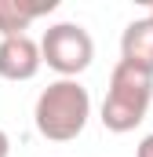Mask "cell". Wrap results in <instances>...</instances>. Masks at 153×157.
I'll list each match as a JSON object with an SVG mask.
<instances>
[{
	"mask_svg": "<svg viewBox=\"0 0 153 157\" xmlns=\"http://www.w3.org/2000/svg\"><path fill=\"white\" fill-rule=\"evenodd\" d=\"M40 55L58 77L76 80V73H84L95 59V40L80 22H55L40 37Z\"/></svg>",
	"mask_w": 153,
	"mask_h": 157,
	"instance_id": "3",
	"label": "cell"
},
{
	"mask_svg": "<svg viewBox=\"0 0 153 157\" xmlns=\"http://www.w3.org/2000/svg\"><path fill=\"white\" fill-rule=\"evenodd\" d=\"M58 0H0V40L4 37H26V29L40 15H51Z\"/></svg>",
	"mask_w": 153,
	"mask_h": 157,
	"instance_id": "5",
	"label": "cell"
},
{
	"mask_svg": "<svg viewBox=\"0 0 153 157\" xmlns=\"http://www.w3.org/2000/svg\"><path fill=\"white\" fill-rule=\"evenodd\" d=\"M40 66H44V55L29 33L0 40V77L4 80H33L40 73Z\"/></svg>",
	"mask_w": 153,
	"mask_h": 157,
	"instance_id": "4",
	"label": "cell"
},
{
	"mask_svg": "<svg viewBox=\"0 0 153 157\" xmlns=\"http://www.w3.org/2000/svg\"><path fill=\"white\" fill-rule=\"evenodd\" d=\"M146 18H153V4H150V7H146Z\"/></svg>",
	"mask_w": 153,
	"mask_h": 157,
	"instance_id": "9",
	"label": "cell"
},
{
	"mask_svg": "<svg viewBox=\"0 0 153 157\" xmlns=\"http://www.w3.org/2000/svg\"><path fill=\"white\" fill-rule=\"evenodd\" d=\"M150 102H153V73L120 59L113 66V73H110V91L102 99V124H106V132H113V135L135 132L146 121Z\"/></svg>",
	"mask_w": 153,
	"mask_h": 157,
	"instance_id": "2",
	"label": "cell"
},
{
	"mask_svg": "<svg viewBox=\"0 0 153 157\" xmlns=\"http://www.w3.org/2000/svg\"><path fill=\"white\" fill-rule=\"evenodd\" d=\"M0 157H11V139H7L4 128H0Z\"/></svg>",
	"mask_w": 153,
	"mask_h": 157,
	"instance_id": "8",
	"label": "cell"
},
{
	"mask_svg": "<svg viewBox=\"0 0 153 157\" xmlns=\"http://www.w3.org/2000/svg\"><path fill=\"white\" fill-rule=\"evenodd\" d=\"M88 117H91V95L80 80L69 77L51 80L37 95V106H33V124L51 143H73L88 128Z\"/></svg>",
	"mask_w": 153,
	"mask_h": 157,
	"instance_id": "1",
	"label": "cell"
},
{
	"mask_svg": "<svg viewBox=\"0 0 153 157\" xmlns=\"http://www.w3.org/2000/svg\"><path fill=\"white\" fill-rule=\"evenodd\" d=\"M120 59L153 73V18H135L120 33Z\"/></svg>",
	"mask_w": 153,
	"mask_h": 157,
	"instance_id": "6",
	"label": "cell"
},
{
	"mask_svg": "<svg viewBox=\"0 0 153 157\" xmlns=\"http://www.w3.org/2000/svg\"><path fill=\"white\" fill-rule=\"evenodd\" d=\"M139 157H153V135H146V139L139 143Z\"/></svg>",
	"mask_w": 153,
	"mask_h": 157,
	"instance_id": "7",
	"label": "cell"
}]
</instances>
